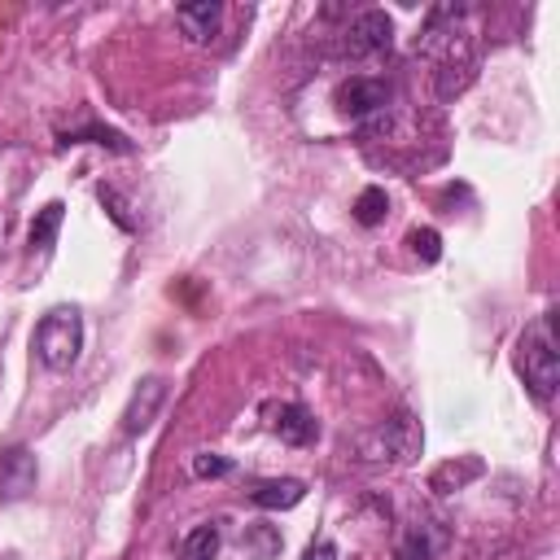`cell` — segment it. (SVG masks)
Masks as SVG:
<instances>
[{
    "label": "cell",
    "instance_id": "6da1fadb",
    "mask_svg": "<svg viewBox=\"0 0 560 560\" xmlns=\"http://www.w3.org/2000/svg\"><path fill=\"white\" fill-rule=\"evenodd\" d=\"M516 373L525 377V390L538 403H551L560 386V351H556V312L534 320L516 342Z\"/></svg>",
    "mask_w": 560,
    "mask_h": 560
},
{
    "label": "cell",
    "instance_id": "8fae6325",
    "mask_svg": "<svg viewBox=\"0 0 560 560\" xmlns=\"http://www.w3.org/2000/svg\"><path fill=\"white\" fill-rule=\"evenodd\" d=\"M58 145H106V149H114V154H132V149H136L123 132H114V127H106V123H84V127L58 132Z\"/></svg>",
    "mask_w": 560,
    "mask_h": 560
},
{
    "label": "cell",
    "instance_id": "2e32d148",
    "mask_svg": "<svg viewBox=\"0 0 560 560\" xmlns=\"http://www.w3.org/2000/svg\"><path fill=\"white\" fill-rule=\"evenodd\" d=\"M386 210H390V197H386V188H364L360 197H355V219L364 223V228H373V223H381L386 219Z\"/></svg>",
    "mask_w": 560,
    "mask_h": 560
},
{
    "label": "cell",
    "instance_id": "7a4b0ae2",
    "mask_svg": "<svg viewBox=\"0 0 560 560\" xmlns=\"http://www.w3.org/2000/svg\"><path fill=\"white\" fill-rule=\"evenodd\" d=\"M84 351V316L75 307H53L36 329V360L53 373H66L80 364Z\"/></svg>",
    "mask_w": 560,
    "mask_h": 560
},
{
    "label": "cell",
    "instance_id": "5bb4252c",
    "mask_svg": "<svg viewBox=\"0 0 560 560\" xmlns=\"http://www.w3.org/2000/svg\"><path fill=\"white\" fill-rule=\"evenodd\" d=\"M434 551H438V543H434V534H429V525H407L403 529V538H399V547H394V560H434Z\"/></svg>",
    "mask_w": 560,
    "mask_h": 560
},
{
    "label": "cell",
    "instance_id": "44dd1931",
    "mask_svg": "<svg viewBox=\"0 0 560 560\" xmlns=\"http://www.w3.org/2000/svg\"><path fill=\"white\" fill-rule=\"evenodd\" d=\"M303 560H338V543L320 538V543H312V547L303 551Z\"/></svg>",
    "mask_w": 560,
    "mask_h": 560
},
{
    "label": "cell",
    "instance_id": "9a60e30c",
    "mask_svg": "<svg viewBox=\"0 0 560 560\" xmlns=\"http://www.w3.org/2000/svg\"><path fill=\"white\" fill-rule=\"evenodd\" d=\"M62 219H66V206H62V202H49V206L32 219V245H36V249H49V245L58 241Z\"/></svg>",
    "mask_w": 560,
    "mask_h": 560
},
{
    "label": "cell",
    "instance_id": "ac0fdd59",
    "mask_svg": "<svg viewBox=\"0 0 560 560\" xmlns=\"http://www.w3.org/2000/svg\"><path fill=\"white\" fill-rule=\"evenodd\" d=\"M477 473H482V460H468L464 468L447 464V468H438V473H434V490H451V482L460 486V482H468V477H477Z\"/></svg>",
    "mask_w": 560,
    "mask_h": 560
},
{
    "label": "cell",
    "instance_id": "d6986e66",
    "mask_svg": "<svg viewBox=\"0 0 560 560\" xmlns=\"http://www.w3.org/2000/svg\"><path fill=\"white\" fill-rule=\"evenodd\" d=\"M97 197H101V206H110V215H114V223H119L123 232H132V228H136V223H132V215H127V202H123L114 188H106V184H101V188H97Z\"/></svg>",
    "mask_w": 560,
    "mask_h": 560
},
{
    "label": "cell",
    "instance_id": "277c9868",
    "mask_svg": "<svg viewBox=\"0 0 560 560\" xmlns=\"http://www.w3.org/2000/svg\"><path fill=\"white\" fill-rule=\"evenodd\" d=\"M394 45V19L386 10H364L351 27H346V40H342V53L351 58H368V53H386Z\"/></svg>",
    "mask_w": 560,
    "mask_h": 560
},
{
    "label": "cell",
    "instance_id": "9c48e42d",
    "mask_svg": "<svg viewBox=\"0 0 560 560\" xmlns=\"http://www.w3.org/2000/svg\"><path fill=\"white\" fill-rule=\"evenodd\" d=\"M175 23L184 27V36L193 45H206L219 32V23H223V5H219V0H193V5L175 10Z\"/></svg>",
    "mask_w": 560,
    "mask_h": 560
},
{
    "label": "cell",
    "instance_id": "ffe728a7",
    "mask_svg": "<svg viewBox=\"0 0 560 560\" xmlns=\"http://www.w3.org/2000/svg\"><path fill=\"white\" fill-rule=\"evenodd\" d=\"M193 473H197V477H228L232 464H228L223 455H215V451H202V455L193 460Z\"/></svg>",
    "mask_w": 560,
    "mask_h": 560
},
{
    "label": "cell",
    "instance_id": "3957f363",
    "mask_svg": "<svg viewBox=\"0 0 560 560\" xmlns=\"http://www.w3.org/2000/svg\"><path fill=\"white\" fill-rule=\"evenodd\" d=\"M360 451H364V460H373V464H403V460H412V455L421 451V434H416L412 416H394V421L377 425L373 434H364Z\"/></svg>",
    "mask_w": 560,
    "mask_h": 560
},
{
    "label": "cell",
    "instance_id": "e0dca14e",
    "mask_svg": "<svg viewBox=\"0 0 560 560\" xmlns=\"http://www.w3.org/2000/svg\"><path fill=\"white\" fill-rule=\"evenodd\" d=\"M407 245H412V254H416L421 263H438V258H442V236H438L434 228H416V232L407 236Z\"/></svg>",
    "mask_w": 560,
    "mask_h": 560
},
{
    "label": "cell",
    "instance_id": "8992f818",
    "mask_svg": "<svg viewBox=\"0 0 560 560\" xmlns=\"http://www.w3.org/2000/svg\"><path fill=\"white\" fill-rule=\"evenodd\" d=\"M36 490V455L27 447H10L0 455V499L19 503Z\"/></svg>",
    "mask_w": 560,
    "mask_h": 560
},
{
    "label": "cell",
    "instance_id": "30bf717a",
    "mask_svg": "<svg viewBox=\"0 0 560 560\" xmlns=\"http://www.w3.org/2000/svg\"><path fill=\"white\" fill-rule=\"evenodd\" d=\"M307 499V486L299 477H271V482H258L249 490V503L254 508H267V512H280V508H294Z\"/></svg>",
    "mask_w": 560,
    "mask_h": 560
},
{
    "label": "cell",
    "instance_id": "5b68a950",
    "mask_svg": "<svg viewBox=\"0 0 560 560\" xmlns=\"http://www.w3.org/2000/svg\"><path fill=\"white\" fill-rule=\"evenodd\" d=\"M338 114L346 119H368L377 110L390 106V84L386 80H373V75H351L342 88H338Z\"/></svg>",
    "mask_w": 560,
    "mask_h": 560
},
{
    "label": "cell",
    "instance_id": "52a82bcc",
    "mask_svg": "<svg viewBox=\"0 0 560 560\" xmlns=\"http://www.w3.org/2000/svg\"><path fill=\"white\" fill-rule=\"evenodd\" d=\"M162 403H167V381H162V377H145V381L136 386V394H132L127 412H123V434H127V438L145 434V429L154 425V416H158Z\"/></svg>",
    "mask_w": 560,
    "mask_h": 560
},
{
    "label": "cell",
    "instance_id": "4fadbf2b",
    "mask_svg": "<svg viewBox=\"0 0 560 560\" xmlns=\"http://www.w3.org/2000/svg\"><path fill=\"white\" fill-rule=\"evenodd\" d=\"M241 551H245L249 560H276V551H280V529H276V525H245Z\"/></svg>",
    "mask_w": 560,
    "mask_h": 560
},
{
    "label": "cell",
    "instance_id": "7c38bea8",
    "mask_svg": "<svg viewBox=\"0 0 560 560\" xmlns=\"http://www.w3.org/2000/svg\"><path fill=\"white\" fill-rule=\"evenodd\" d=\"M219 547H223V529L219 521H206L188 529V538L180 543V560H219Z\"/></svg>",
    "mask_w": 560,
    "mask_h": 560
},
{
    "label": "cell",
    "instance_id": "ba28073f",
    "mask_svg": "<svg viewBox=\"0 0 560 560\" xmlns=\"http://www.w3.org/2000/svg\"><path fill=\"white\" fill-rule=\"evenodd\" d=\"M271 429L280 434V442H290V447H312L320 438V425L316 416L303 407V403H280L271 407Z\"/></svg>",
    "mask_w": 560,
    "mask_h": 560
}]
</instances>
